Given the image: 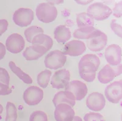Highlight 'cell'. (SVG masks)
Here are the masks:
<instances>
[{"label": "cell", "mask_w": 122, "mask_h": 121, "mask_svg": "<svg viewBox=\"0 0 122 121\" xmlns=\"http://www.w3.org/2000/svg\"><path fill=\"white\" fill-rule=\"evenodd\" d=\"M122 74V65L117 67H112L109 64L103 67L98 74V79L100 83L106 84L110 83L114 79L115 77Z\"/></svg>", "instance_id": "obj_6"}, {"label": "cell", "mask_w": 122, "mask_h": 121, "mask_svg": "<svg viewBox=\"0 0 122 121\" xmlns=\"http://www.w3.org/2000/svg\"><path fill=\"white\" fill-rule=\"evenodd\" d=\"M36 16L39 21L43 23L53 22L57 16V10L51 4L40 3L36 7Z\"/></svg>", "instance_id": "obj_2"}, {"label": "cell", "mask_w": 122, "mask_h": 121, "mask_svg": "<svg viewBox=\"0 0 122 121\" xmlns=\"http://www.w3.org/2000/svg\"><path fill=\"white\" fill-rule=\"evenodd\" d=\"M9 65L12 72L14 73L24 83L26 84L32 83V79L30 78V76L24 72L22 70H21V68L17 66L14 61H10L9 63Z\"/></svg>", "instance_id": "obj_22"}, {"label": "cell", "mask_w": 122, "mask_h": 121, "mask_svg": "<svg viewBox=\"0 0 122 121\" xmlns=\"http://www.w3.org/2000/svg\"><path fill=\"white\" fill-rule=\"evenodd\" d=\"M84 121H105L103 115L100 113H89L86 114L84 117Z\"/></svg>", "instance_id": "obj_28"}, {"label": "cell", "mask_w": 122, "mask_h": 121, "mask_svg": "<svg viewBox=\"0 0 122 121\" xmlns=\"http://www.w3.org/2000/svg\"><path fill=\"white\" fill-rule=\"evenodd\" d=\"M53 102L55 106L60 103H67L73 107L76 103V99L72 93L69 91L64 90L60 91L55 94L53 98Z\"/></svg>", "instance_id": "obj_18"}, {"label": "cell", "mask_w": 122, "mask_h": 121, "mask_svg": "<svg viewBox=\"0 0 122 121\" xmlns=\"http://www.w3.org/2000/svg\"><path fill=\"white\" fill-rule=\"evenodd\" d=\"M112 11L105 4L101 3H95L90 4L87 8V14L93 19L103 21L110 17Z\"/></svg>", "instance_id": "obj_3"}, {"label": "cell", "mask_w": 122, "mask_h": 121, "mask_svg": "<svg viewBox=\"0 0 122 121\" xmlns=\"http://www.w3.org/2000/svg\"><path fill=\"white\" fill-rule=\"evenodd\" d=\"M44 31L42 28L36 26H32L27 28L25 31V36L27 41L31 43L34 37L40 34H43Z\"/></svg>", "instance_id": "obj_24"}, {"label": "cell", "mask_w": 122, "mask_h": 121, "mask_svg": "<svg viewBox=\"0 0 122 121\" xmlns=\"http://www.w3.org/2000/svg\"><path fill=\"white\" fill-rule=\"evenodd\" d=\"M107 43L106 34L99 30L95 36L87 40V47L92 52H100L105 48Z\"/></svg>", "instance_id": "obj_14"}, {"label": "cell", "mask_w": 122, "mask_h": 121, "mask_svg": "<svg viewBox=\"0 0 122 121\" xmlns=\"http://www.w3.org/2000/svg\"><path fill=\"white\" fill-rule=\"evenodd\" d=\"M65 90L72 93L76 100H81L86 97L88 92L87 85L79 80L71 81L69 82Z\"/></svg>", "instance_id": "obj_12"}, {"label": "cell", "mask_w": 122, "mask_h": 121, "mask_svg": "<svg viewBox=\"0 0 122 121\" xmlns=\"http://www.w3.org/2000/svg\"><path fill=\"white\" fill-rule=\"evenodd\" d=\"M29 121H48V116L42 111H36L30 114Z\"/></svg>", "instance_id": "obj_27"}, {"label": "cell", "mask_w": 122, "mask_h": 121, "mask_svg": "<svg viewBox=\"0 0 122 121\" xmlns=\"http://www.w3.org/2000/svg\"><path fill=\"white\" fill-rule=\"evenodd\" d=\"M120 4H118L114 8V16L117 17H120L122 16V5Z\"/></svg>", "instance_id": "obj_33"}, {"label": "cell", "mask_w": 122, "mask_h": 121, "mask_svg": "<svg viewBox=\"0 0 122 121\" xmlns=\"http://www.w3.org/2000/svg\"><path fill=\"white\" fill-rule=\"evenodd\" d=\"M86 50V44L81 40H73L65 45L62 53L70 56H78Z\"/></svg>", "instance_id": "obj_15"}, {"label": "cell", "mask_w": 122, "mask_h": 121, "mask_svg": "<svg viewBox=\"0 0 122 121\" xmlns=\"http://www.w3.org/2000/svg\"><path fill=\"white\" fill-rule=\"evenodd\" d=\"M72 121H82V120L79 116H75Z\"/></svg>", "instance_id": "obj_35"}, {"label": "cell", "mask_w": 122, "mask_h": 121, "mask_svg": "<svg viewBox=\"0 0 122 121\" xmlns=\"http://www.w3.org/2000/svg\"><path fill=\"white\" fill-rule=\"evenodd\" d=\"M25 42L21 35L14 33L7 37L6 41V48L14 54L21 52L25 48Z\"/></svg>", "instance_id": "obj_9"}, {"label": "cell", "mask_w": 122, "mask_h": 121, "mask_svg": "<svg viewBox=\"0 0 122 121\" xmlns=\"http://www.w3.org/2000/svg\"><path fill=\"white\" fill-rule=\"evenodd\" d=\"M3 106L1 105H0V114H1L2 112H3Z\"/></svg>", "instance_id": "obj_36"}, {"label": "cell", "mask_w": 122, "mask_h": 121, "mask_svg": "<svg viewBox=\"0 0 122 121\" xmlns=\"http://www.w3.org/2000/svg\"><path fill=\"white\" fill-rule=\"evenodd\" d=\"M17 117V110L15 105L10 102L6 104V117L5 121H16Z\"/></svg>", "instance_id": "obj_26"}, {"label": "cell", "mask_w": 122, "mask_h": 121, "mask_svg": "<svg viewBox=\"0 0 122 121\" xmlns=\"http://www.w3.org/2000/svg\"><path fill=\"white\" fill-rule=\"evenodd\" d=\"M6 53V47L3 43L0 42V60L3 59L4 58L5 54Z\"/></svg>", "instance_id": "obj_34"}, {"label": "cell", "mask_w": 122, "mask_h": 121, "mask_svg": "<svg viewBox=\"0 0 122 121\" xmlns=\"http://www.w3.org/2000/svg\"><path fill=\"white\" fill-rule=\"evenodd\" d=\"M76 23L79 28L85 26H93L94 20L89 16L87 13L82 12L78 14L76 16Z\"/></svg>", "instance_id": "obj_23"}, {"label": "cell", "mask_w": 122, "mask_h": 121, "mask_svg": "<svg viewBox=\"0 0 122 121\" xmlns=\"http://www.w3.org/2000/svg\"><path fill=\"white\" fill-rule=\"evenodd\" d=\"M54 37L58 43H65L71 39V31L65 25H59L54 29Z\"/></svg>", "instance_id": "obj_20"}, {"label": "cell", "mask_w": 122, "mask_h": 121, "mask_svg": "<svg viewBox=\"0 0 122 121\" xmlns=\"http://www.w3.org/2000/svg\"><path fill=\"white\" fill-rule=\"evenodd\" d=\"M70 79V73L67 69H61L56 71L53 75L51 81L53 88L57 89L65 88Z\"/></svg>", "instance_id": "obj_11"}, {"label": "cell", "mask_w": 122, "mask_h": 121, "mask_svg": "<svg viewBox=\"0 0 122 121\" xmlns=\"http://www.w3.org/2000/svg\"><path fill=\"white\" fill-rule=\"evenodd\" d=\"M111 28L112 31L118 35V36L122 37V26L116 23V20H113L111 24Z\"/></svg>", "instance_id": "obj_30"}, {"label": "cell", "mask_w": 122, "mask_h": 121, "mask_svg": "<svg viewBox=\"0 0 122 121\" xmlns=\"http://www.w3.org/2000/svg\"><path fill=\"white\" fill-rule=\"evenodd\" d=\"M51 74V72L49 70H45L39 73L37 76V83L40 87L46 88L48 86Z\"/></svg>", "instance_id": "obj_25"}, {"label": "cell", "mask_w": 122, "mask_h": 121, "mask_svg": "<svg viewBox=\"0 0 122 121\" xmlns=\"http://www.w3.org/2000/svg\"><path fill=\"white\" fill-rule=\"evenodd\" d=\"M122 81H116L108 85L105 89L107 99L112 103H118L122 99Z\"/></svg>", "instance_id": "obj_8"}, {"label": "cell", "mask_w": 122, "mask_h": 121, "mask_svg": "<svg viewBox=\"0 0 122 121\" xmlns=\"http://www.w3.org/2000/svg\"><path fill=\"white\" fill-rule=\"evenodd\" d=\"M12 92V90L8 85L0 83V95H7L11 94Z\"/></svg>", "instance_id": "obj_31"}, {"label": "cell", "mask_w": 122, "mask_h": 121, "mask_svg": "<svg viewBox=\"0 0 122 121\" xmlns=\"http://www.w3.org/2000/svg\"><path fill=\"white\" fill-rule=\"evenodd\" d=\"M32 45H37L45 48L48 51L53 45V41L51 37L44 34H40L34 37L32 42Z\"/></svg>", "instance_id": "obj_21"}, {"label": "cell", "mask_w": 122, "mask_h": 121, "mask_svg": "<svg viewBox=\"0 0 122 121\" xmlns=\"http://www.w3.org/2000/svg\"><path fill=\"white\" fill-rule=\"evenodd\" d=\"M43 98V91L41 88L32 86L27 88L23 94L25 103L30 106L39 104Z\"/></svg>", "instance_id": "obj_7"}, {"label": "cell", "mask_w": 122, "mask_h": 121, "mask_svg": "<svg viewBox=\"0 0 122 121\" xmlns=\"http://www.w3.org/2000/svg\"><path fill=\"white\" fill-rule=\"evenodd\" d=\"M75 117V111L67 103H60L56 106L54 117L56 121H72Z\"/></svg>", "instance_id": "obj_10"}, {"label": "cell", "mask_w": 122, "mask_h": 121, "mask_svg": "<svg viewBox=\"0 0 122 121\" xmlns=\"http://www.w3.org/2000/svg\"><path fill=\"white\" fill-rule=\"evenodd\" d=\"M100 65V58L93 54H87L82 56L79 63V72L82 79L92 82L95 79L96 72Z\"/></svg>", "instance_id": "obj_1"}, {"label": "cell", "mask_w": 122, "mask_h": 121, "mask_svg": "<svg viewBox=\"0 0 122 121\" xmlns=\"http://www.w3.org/2000/svg\"><path fill=\"white\" fill-rule=\"evenodd\" d=\"M88 108L94 111H100L106 105V100L103 94L97 92H92L86 99Z\"/></svg>", "instance_id": "obj_16"}, {"label": "cell", "mask_w": 122, "mask_h": 121, "mask_svg": "<svg viewBox=\"0 0 122 121\" xmlns=\"http://www.w3.org/2000/svg\"><path fill=\"white\" fill-rule=\"evenodd\" d=\"M67 56L60 50H53L48 53L45 58L44 63L46 68L57 70L65 65Z\"/></svg>", "instance_id": "obj_4"}, {"label": "cell", "mask_w": 122, "mask_h": 121, "mask_svg": "<svg viewBox=\"0 0 122 121\" xmlns=\"http://www.w3.org/2000/svg\"><path fill=\"white\" fill-rule=\"evenodd\" d=\"M10 76L5 68L0 67V83L6 85H9Z\"/></svg>", "instance_id": "obj_29"}, {"label": "cell", "mask_w": 122, "mask_h": 121, "mask_svg": "<svg viewBox=\"0 0 122 121\" xmlns=\"http://www.w3.org/2000/svg\"><path fill=\"white\" fill-rule=\"evenodd\" d=\"M99 30L93 26H85L79 28L73 32V37L76 39H89L97 34Z\"/></svg>", "instance_id": "obj_19"}, {"label": "cell", "mask_w": 122, "mask_h": 121, "mask_svg": "<svg viewBox=\"0 0 122 121\" xmlns=\"http://www.w3.org/2000/svg\"><path fill=\"white\" fill-rule=\"evenodd\" d=\"M32 10L28 8H20L14 12L13 21L20 27H26L30 25L34 18Z\"/></svg>", "instance_id": "obj_5"}, {"label": "cell", "mask_w": 122, "mask_h": 121, "mask_svg": "<svg viewBox=\"0 0 122 121\" xmlns=\"http://www.w3.org/2000/svg\"><path fill=\"white\" fill-rule=\"evenodd\" d=\"M104 56L109 65H119L122 61V48L116 44L111 45L106 49Z\"/></svg>", "instance_id": "obj_13"}, {"label": "cell", "mask_w": 122, "mask_h": 121, "mask_svg": "<svg viewBox=\"0 0 122 121\" xmlns=\"http://www.w3.org/2000/svg\"><path fill=\"white\" fill-rule=\"evenodd\" d=\"M8 21L5 19L0 20V36L7 31Z\"/></svg>", "instance_id": "obj_32"}, {"label": "cell", "mask_w": 122, "mask_h": 121, "mask_svg": "<svg viewBox=\"0 0 122 121\" xmlns=\"http://www.w3.org/2000/svg\"><path fill=\"white\" fill-rule=\"evenodd\" d=\"M48 52L45 48L37 45H32L26 48L23 53V56L28 61L37 60Z\"/></svg>", "instance_id": "obj_17"}]
</instances>
